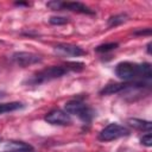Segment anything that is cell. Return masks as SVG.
Segmentation results:
<instances>
[{"label": "cell", "mask_w": 152, "mask_h": 152, "mask_svg": "<svg viewBox=\"0 0 152 152\" xmlns=\"http://www.w3.org/2000/svg\"><path fill=\"white\" fill-rule=\"evenodd\" d=\"M115 75L126 82H131L137 77H141L144 81H147L152 77L151 64L142 63L137 64L132 62H120L115 66Z\"/></svg>", "instance_id": "cell-1"}, {"label": "cell", "mask_w": 152, "mask_h": 152, "mask_svg": "<svg viewBox=\"0 0 152 152\" xmlns=\"http://www.w3.org/2000/svg\"><path fill=\"white\" fill-rule=\"evenodd\" d=\"M64 108L69 115H77L84 122H90L94 118L93 109L78 100H71L66 102Z\"/></svg>", "instance_id": "cell-3"}, {"label": "cell", "mask_w": 152, "mask_h": 152, "mask_svg": "<svg viewBox=\"0 0 152 152\" xmlns=\"http://www.w3.org/2000/svg\"><path fill=\"white\" fill-rule=\"evenodd\" d=\"M6 152H30V151H6ZM34 152V151H32Z\"/></svg>", "instance_id": "cell-20"}, {"label": "cell", "mask_w": 152, "mask_h": 152, "mask_svg": "<svg viewBox=\"0 0 152 152\" xmlns=\"http://www.w3.org/2000/svg\"><path fill=\"white\" fill-rule=\"evenodd\" d=\"M128 133H129V131L125 126L113 122V124H109L108 126H106L99 133V139L101 141H110V140H115L121 137H125Z\"/></svg>", "instance_id": "cell-4"}, {"label": "cell", "mask_w": 152, "mask_h": 152, "mask_svg": "<svg viewBox=\"0 0 152 152\" xmlns=\"http://www.w3.org/2000/svg\"><path fill=\"white\" fill-rule=\"evenodd\" d=\"M6 148H8V151H33V147L24 141H10L6 145Z\"/></svg>", "instance_id": "cell-11"}, {"label": "cell", "mask_w": 152, "mask_h": 152, "mask_svg": "<svg viewBox=\"0 0 152 152\" xmlns=\"http://www.w3.org/2000/svg\"><path fill=\"white\" fill-rule=\"evenodd\" d=\"M147 52H148V53H151V43H148V44H147Z\"/></svg>", "instance_id": "cell-19"}, {"label": "cell", "mask_w": 152, "mask_h": 152, "mask_svg": "<svg viewBox=\"0 0 152 152\" xmlns=\"http://www.w3.org/2000/svg\"><path fill=\"white\" fill-rule=\"evenodd\" d=\"M45 121L51 124V125H58V126H65L71 124V118L70 115L62 109H53L45 115Z\"/></svg>", "instance_id": "cell-6"}, {"label": "cell", "mask_w": 152, "mask_h": 152, "mask_svg": "<svg viewBox=\"0 0 152 152\" xmlns=\"http://www.w3.org/2000/svg\"><path fill=\"white\" fill-rule=\"evenodd\" d=\"M24 106L20 102H6V103H0V115L10 112H14L18 109H21Z\"/></svg>", "instance_id": "cell-12"}, {"label": "cell", "mask_w": 152, "mask_h": 152, "mask_svg": "<svg viewBox=\"0 0 152 152\" xmlns=\"http://www.w3.org/2000/svg\"><path fill=\"white\" fill-rule=\"evenodd\" d=\"M132 86V82H125V83H113V84H108L106 86L100 94L101 95H112V94H116L120 91H124L125 89H127L128 87Z\"/></svg>", "instance_id": "cell-9"}, {"label": "cell", "mask_w": 152, "mask_h": 152, "mask_svg": "<svg viewBox=\"0 0 152 152\" xmlns=\"http://www.w3.org/2000/svg\"><path fill=\"white\" fill-rule=\"evenodd\" d=\"M68 72H69V70L65 65H52V66L45 68V69L38 71L37 74H34L31 78L27 80V83L32 84V86L42 84V83L59 78V77L64 76Z\"/></svg>", "instance_id": "cell-2"}, {"label": "cell", "mask_w": 152, "mask_h": 152, "mask_svg": "<svg viewBox=\"0 0 152 152\" xmlns=\"http://www.w3.org/2000/svg\"><path fill=\"white\" fill-rule=\"evenodd\" d=\"M12 61L18 64L19 66H28L32 64H37L39 62H42V57L32 53V52H26V51H19V52H14L12 55Z\"/></svg>", "instance_id": "cell-5"}, {"label": "cell", "mask_w": 152, "mask_h": 152, "mask_svg": "<svg viewBox=\"0 0 152 152\" xmlns=\"http://www.w3.org/2000/svg\"><path fill=\"white\" fill-rule=\"evenodd\" d=\"M127 122L129 124V126H132V127H134V128H137V129H139V131H146V132L150 133L151 129H152V124H151V121H146V120H141V119H135V118H133V119H128Z\"/></svg>", "instance_id": "cell-10"}, {"label": "cell", "mask_w": 152, "mask_h": 152, "mask_svg": "<svg viewBox=\"0 0 152 152\" xmlns=\"http://www.w3.org/2000/svg\"><path fill=\"white\" fill-rule=\"evenodd\" d=\"M140 142H141L142 145L150 147V146L152 145V135H151V133H147L146 135H142V138L140 139Z\"/></svg>", "instance_id": "cell-16"}, {"label": "cell", "mask_w": 152, "mask_h": 152, "mask_svg": "<svg viewBox=\"0 0 152 152\" xmlns=\"http://www.w3.org/2000/svg\"><path fill=\"white\" fill-rule=\"evenodd\" d=\"M118 48V43H108V44H102V45H99L95 50L97 52H107V51H110V50H114Z\"/></svg>", "instance_id": "cell-14"}, {"label": "cell", "mask_w": 152, "mask_h": 152, "mask_svg": "<svg viewBox=\"0 0 152 152\" xmlns=\"http://www.w3.org/2000/svg\"><path fill=\"white\" fill-rule=\"evenodd\" d=\"M55 50L57 53L62 55V56H72V57H78V56H83L86 55V51L76 45L72 44H57L55 46Z\"/></svg>", "instance_id": "cell-7"}, {"label": "cell", "mask_w": 152, "mask_h": 152, "mask_svg": "<svg viewBox=\"0 0 152 152\" xmlns=\"http://www.w3.org/2000/svg\"><path fill=\"white\" fill-rule=\"evenodd\" d=\"M46 6L51 10H62V2L61 1H50L46 4Z\"/></svg>", "instance_id": "cell-17"}, {"label": "cell", "mask_w": 152, "mask_h": 152, "mask_svg": "<svg viewBox=\"0 0 152 152\" xmlns=\"http://www.w3.org/2000/svg\"><path fill=\"white\" fill-rule=\"evenodd\" d=\"M135 34H150L151 33V28H146L145 31H135Z\"/></svg>", "instance_id": "cell-18"}, {"label": "cell", "mask_w": 152, "mask_h": 152, "mask_svg": "<svg viewBox=\"0 0 152 152\" xmlns=\"http://www.w3.org/2000/svg\"><path fill=\"white\" fill-rule=\"evenodd\" d=\"M62 10H69L84 14H94V11L82 2H62Z\"/></svg>", "instance_id": "cell-8"}, {"label": "cell", "mask_w": 152, "mask_h": 152, "mask_svg": "<svg viewBox=\"0 0 152 152\" xmlns=\"http://www.w3.org/2000/svg\"><path fill=\"white\" fill-rule=\"evenodd\" d=\"M127 20V15L125 13H120V14H115V15H112L109 19H108V26L109 27H115L122 23H125Z\"/></svg>", "instance_id": "cell-13"}, {"label": "cell", "mask_w": 152, "mask_h": 152, "mask_svg": "<svg viewBox=\"0 0 152 152\" xmlns=\"http://www.w3.org/2000/svg\"><path fill=\"white\" fill-rule=\"evenodd\" d=\"M49 21L52 25H63V24H66L69 20L66 17H51Z\"/></svg>", "instance_id": "cell-15"}]
</instances>
